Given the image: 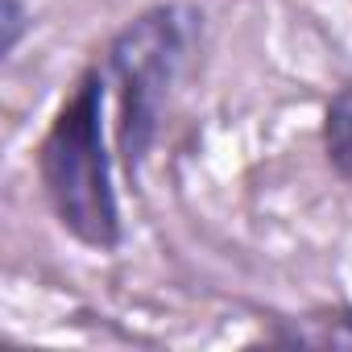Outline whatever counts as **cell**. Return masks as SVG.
<instances>
[{"instance_id":"6da1fadb","label":"cell","mask_w":352,"mask_h":352,"mask_svg":"<svg viewBox=\"0 0 352 352\" xmlns=\"http://www.w3.org/2000/svg\"><path fill=\"white\" fill-rule=\"evenodd\" d=\"M104 87L108 79L100 67L75 83L42 137L38 170L58 224L75 241L108 253L120 245V208L112 191V157L104 149Z\"/></svg>"},{"instance_id":"7a4b0ae2","label":"cell","mask_w":352,"mask_h":352,"mask_svg":"<svg viewBox=\"0 0 352 352\" xmlns=\"http://www.w3.org/2000/svg\"><path fill=\"white\" fill-rule=\"evenodd\" d=\"M199 34H204V13L195 5H157L116 34L108 50V75L120 91L116 149L129 174L141 170L153 145L166 96L179 79L187 54L195 50Z\"/></svg>"},{"instance_id":"3957f363","label":"cell","mask_w":352,"mask_h":352,"mask_svg":"<svg viewBox=\"0 0 352 352\" xmlns=\"http://www.w3.org/2000/svg\"><path fill=\"white\" fill-rule=\"evenodd\" d=\"M323 149L336 174L352 183V83H344L323 112Z\"/></svg>"},{"instance_id":"277c9868","label":"cell","mask_w":352,"mask_h":352,"mask_svg":"<svg viewBox=\"0 0 352 352\" xmlns=\"http://www.w3.org/2000/svg\"><path fill=\"white\" fill-rule=\"evenodd\" d=\"M21 34H25V9H21V0H5V54L17 50Z\"/></svg>"}]
</instances>
